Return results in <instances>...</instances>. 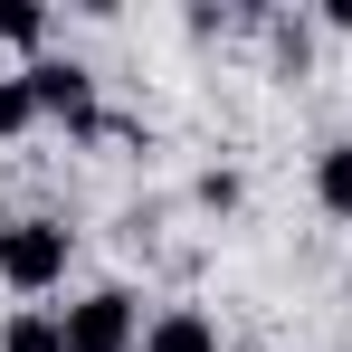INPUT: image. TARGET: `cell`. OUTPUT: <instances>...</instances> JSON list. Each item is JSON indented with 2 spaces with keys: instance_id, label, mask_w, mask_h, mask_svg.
<instances>
[{
  "instance_id": "1",
  "label": "cell",
  "mask_w": 352,
  "mask_h": 352,
  "mask_svg": "<svg viewBox=\"0 0 352 352\" xmlns=\"http://www.w3.org/2000/svg\"><path fill=\"white\" fill-rule=\"evenodd\" d=\"M67 257H76L67 219H10L0 229V286L10 295H48V286H67Z\"/></svg>"
},
{
  "instance_id": "2",
  "label": "cell",
  "mask_w": 352,
  "mask_h": 352,
  "mask_svg": "<svg viewBox=\"0 0 352 352\" xmlns=\"http://www.w3.org/2000/svg\"><path fill=\"white\" fill-rule=\"evenodd\" d=\"M19 76H29V105H38L48 124H67V133H105V105H96V76H86L76 58H29Z\"/></svg>"
},
{
  "instance_id": "3",
  "label": "cell",
  "mask_w": 352,
  "mask_h": 352,
  "mask_svg": "<svg viewBox=\"0 0 352 352\" xmlns=\"http://www.w3.org/2000/svg\"><path fill=\"white\" fill-rule=\"evenodd\" d=\"M67 352H143V305L124 286H96L67 305Z\"/></svg>"
},
{
  "instance_id": "4",
  "label": "cell",
  "mask_w": 352,
  "mask_h": 352,
  "mask_svg": "<svg viewBox=\"0 0 352 352\" xmlns=\"http://www.w3.org/2000/svg\"><path fill=\"white\" fill-rule=\"evenodd\" d=\"M143 352H219V324H210L200 305H172V314L143 324Z\"/></svg>"
},
{
  "instance_id": "5",
  "label": "cell",
  "mask_w": 352,
  "mask_h": 352,
  "mask_svg": "<svg viewBox=\"0 0 352 352\" xmlns=\"http://www.w3.org/2000/svg\"><path fill=\"white\" fill-rule=\"evenodd\" d=\"M0 352H67V314H48V305H19V314L0 324Z\"/></svg>"
},
{
  "instance_id": "6",
  "label": "cell",
  "mask_w": 352,
  "mask_h": 352,
  "mask_svg": "<svg viewBox=\"0 0 352 352\" xmlns=\"http://www.w3.org/2000/svg\"><path fill=\"white\" fill-rule=\"evenodd\" d=\"M314 200H324L333 219H352V143H333V153L314 162Z\"/></svg>"
},
{
  "instance_id": "7",
  "label": "cell",
  "mask_w": 352,
  "mask_h": 352,
  "mask_svg": "<svg viewBox=\"0 0 352 352\" xmlns=\"http://www.w3.org/2000/svg\"><path fill=\"white\" fill-rule=\"evenodd\" d=\"M267 48H276V76H305L314 67V29L305 19H267Z\"/></svg>"
},
{
  "instance_id": "8",
  "label": "cell",
  "mask_w": 352,
  "mask_h": 352,
  "mask_svg": "<svg viewBox=\"0 0 352 352\" xmlns=\"http://www.w3.org/2000/svg\"><path fill=\"white\" fill-rule=\"evenodd\" d=\"M48 38V10L38 0H0V48H38Z\"/></svg>"
},
{
  "instance_id": "9",
  "label": "cell",
  "mask_w": 352,
  "mask_h": 352,
  "mask_svg": "<svg viewBox=\"0 0 352 352\" xmlns=\"http://www.w3.org/2000/svg\"><path fill=\"white\" fill-rule=\"evenodd\" d=\"M38 124V105H29V76H0V143L10 133H29Z\"/></svg>"
},
{
  "instance_id": "10",
  "label": "cell",
  "mask_w": 352,
  "mask_h": 352,
  "mask_svg": "<svg viewBox=\"0 0 352 352\" xmlns=\"http://www.w3.org/2000/svg\"><path fill=\"white\" fill-rule=\"evenodd\" d=\"M190 200H200V210H238V172H200Z\"/></svg>"
}]
</instances>
